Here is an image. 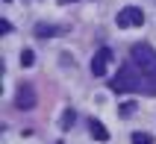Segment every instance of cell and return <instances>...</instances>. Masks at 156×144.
<instances>
[{
	"mask_svg": "<svg viewBox=\"0 0 156 144\" xmlns=\"http://www.w3.org/2000/svg\"><path fill=\"white\" fill-rule=\"evenodd\" d=\"M136 100H127V103H121V118H130V115H136Z\"/></svg>",
	"mask_w": 156,
	"mask_h": 144,
	"instance_id": "30bf717a",
	"label": "cell"
},
{
	"mask_svg": "<svg viewBox=\"0 0 156 144\" xmlns=\"http://www.w3.org/2000/svg\"><path fill=\"white\" fill-rule=\"evenodd\" d=\"M68 3H77V0H59V6H68Z\"/></svg>",
	"mask_w": 156,
	"mask_h": 144,
	"instance_id": "4fadbf2b",
	"label": "cell"
},
{
	"mask_svg": "<svg viewBox=\"0 0 156 144\" xmlns=\"http://www.w3.org/2000/svg\"><path fill=\"white\" fill-rule=\"evenodd\" d=\"M3 3H9V0H3Z\"/></svg>",
	"mask_w": 156,
	"mask_h": 144,
	"instance_id": "9a60e30c",
	"label": "cell"
},
{
	"mask_svg": "<svg viewBox=\"0 0 156 144\" xmlns=\"http://www.w3.org/2000/svg\"><path fill=\"white\" fill-rule=\"evenodd\" d=\"M109 65H112V50H109V47H100V50L94 53V59H91V74L94 76H106Z\"/></svg>",
	"mask_w": 156,
	"mask_h": 144,
	"instance_id": "5b68a950",
	"label": "cell"
},
{
	"mask_svg": "<svg viewBox=\"0 0 156 144\" xmlns=\"http://www.w3.org/2000/svg\"><path fill=\"white\" fill-rule=\"evenodd\" d=\"M38 103V97H35V88L33 85H18V94H15V106L21 112H30Z\"/></svg>",
	"mask_w": 156,
	"mask_h": 144,
	"instance_id": "277c9868",
	"label": "cell"
},
{
	"mask_svg": "<svg viewBox=\"0 0 156 144\" xmlns=\"http://www.w3.org/2000/svg\"><path fill=\"white\" fill-rule=\"evenodd\" d=\"M118 26L121 30H130V26H144V12H141L139 6H127V9H121L118 12Z\"/></svg>",
	"mask_w": 156,
	"mask_h": 144,
	"instance_id": "3957f363",
	"label": "cell"
},
{
	"mask_svg": "<svg viewBox=\"0 0 156 144\" xmlns=\"http://www.w3.org/2000/svg\"><path fill=\"white\" fill-rule=\"evenodd\" d=\"M133 144H153V135H147V132H133Z\"/></svg>",
	"mask_w": 156,
	"mask_h": 144,
	"instance_id": "8fae6325",
	"label": "cell"
},
{
	"mask_svg": "<svg viewBox=\"0 0 156 144\" xmlns=\"http://www.w3.org/2000/svg\"><path fill=\"white\" fill-rule=\"evenodd\" d=\"M56 144H65V141H56Z\"/></svg>",
	"mask_w": 156,
	"mask_h": 144,
	"instance_id": "5bb4252c",
	"label": "cell"
},
{
	"mask_svg": "<svg viewBox=\"0 0 156 144\" xmlns=\"http://www.w3.org/2000/svg\"><path fill=\"white\" fill-rule=\"evenodd\" d=\"M130 59L139 65L141 76H144V94L156 97V50L150 44H133Z\"/></svg>",
	"mask_w": 156,
	"mask_h": 144,
	"instance_id": "6da1fadb",
	"label": "cell"
},
{
	"mask_svg": "<svg viewBox=\"0 0 156 144\" xmlns=\"http://www.w3.org/2000/svg\"><path fill=\"white\" fill-rule=\"evenodd\" d=\"M0 33H12V24L9 21H0Z\"/></svg>",
	"mask_w": 156,
	"mask_h": 144,
	"instance_id": "7c38bea8",
	"label": "cell"
},
{
	"mask_svg": "<svg viewBox=\"0 0 156 144\" xmlns=\"http://www.w3.org/2000/svg\"><path fill=\"white\" fill-rule=\"evenodd\" d=\"M109 88H112L115 94H130V91H144V76H141L139 65L136 62H127V65H121V71L112 76V83H109Z\"/></svg>",
	"mask_w": 156,
	"mask_h": 144,
	"instance_id": "7a4b0ae2",
	"label": "cell"
},
{
	"mask_svg": "<svg viewBox=\"0 0 156 144\" xmlns=\"http://www.w3.org/2000/svg\"><path fill=\"white\" fill-rule=\"evenodd\" d=\"M74 121H77V112H74V109H65V115H62V129H71V127H74Z\"/></svg>",
	"mask_w": 156,
	"mask_h": 144,
	"instance_id": "ba28073f",
	"label": "cell"
},
{
	"mask_svg": "<svg viewBox=\"0 0 156 144\" xmlns=\"http://www.w3.org/2000/svg\"><path fill=\"white\" fill-rule=\"evenodd\" d=\"M88 129H91V138H97V141H109V129H106L97 118L88 121Z\"/></svg>",
	"mask_w": 156,
	"mask_h": 144,
	"instance_id": "52a82bcc",
	"label": "cell"
},
{
	"mask_svg": "<svg viewBox=\"0 0 156 144\" xmlns=\"http://www.w3.org/2000/svg\"><path fill=\"white\" fill-rule=\"evenodd\" d=\"M68 26H53V24H38L35 26V35L38 38H53V35H65Z\"/></svg>",
	"mask_w": 156,
	"mask_h": 144,
	"instance_id": "8992f818",
	"label": "cell"
},
{
	"mask_svg": "<svg viewBox=\"0 0 156 144\" xmlns=\"http://www.w3.org/2000/svg\"><path fill=\"white\" fill-rule=\"evenodd\" d=\"M33 62H35V53L30 50V47H24V50H21V65H24V68H33Z\"/></svg>",
	"mask_w": 156,
	"mask_h": 144,
	"instance_id": "9c48e42d",
	"label": "cell"
}]
</instances>
